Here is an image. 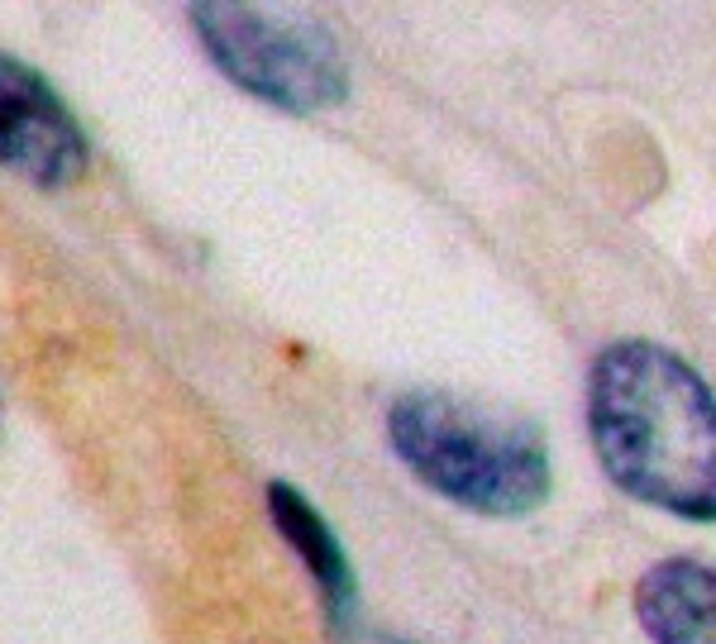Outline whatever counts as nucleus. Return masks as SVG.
<instances>
[{
    "mask_svg": "<svg viewBox=\"0 0 716 644\" xmlns=\"http://www.w3.org/2000/svg\"><path fill=\"white\" fill-rule=\"evenodd\" d=\"M268 511H273L282 540L301 554V563H306L311 583L325 602L330 625L344 631L349 611H354V573H349V559L340 550V540H334V530L321 521V511H315L296 487H286V482H273V487H268Z\"/></svg>",
    "mask_w": 716,
    "mask_h": 644,
    "instance_id": "6",
    "label": "nucleus"
},
{
    "mask_svg": "<svg viewBox=\"0 0 716 644\" xmlns=\"http://www.w3.org/2000/svg\"><path fill=\"white\" fill-rule=\"evenodd\" d=\"M587 434L602 469L635 502L716 521V396L649 340H621L587 373Z\"/></svg>",
    "mask_w": 716,
    "mask_h": 644,
    "instance_id": "1",
    "label": "nucleus"
},
{
    "mask_svg": "<svg viewBox=\"0 0 716 644\" xmlns=\"http://www.w3.org/2000/svg\"><path fill=\"white\" fill-rule=\"evenodd\" d=\"M0 168L34 187H68L87 168V134L34 68L0 53Z\"/></svg>",
    "mask_w": 716,
    "mask_h": 644,
    "instance_id": "4",
    "label": "nucleus"
},
{
    "mask_svg": "<svg viewBox=\"0 0 716 644\" xmlns=\"http://www.w3.org/2000/svg\"><path fill=\"white\" fill-rule=\"evenodd\" d=\"M387 434L425 487L468 511L531 515L549 496L545 434L516 411L454 392H406L392 401Z\"/></svg>",
    "mask_w": 716,
    "mask_h": 644,
    "instance_id": "2",
    "label": "nucleus"
},
{
    "mask_svg": "<svg viewBox=\"0 0 716 644\" xmlns=\"http://www.w3.org/2000/svg\"><path fill=\"white\" fill-rule=\"evenodd\" d=\"M191 24L215 68L268 105L311 115L349 95L340 43L311 14L215 0V6H191Z\"/></svg>",
    "mask_w": 716,
    "mask_h": 644,
    "instance_id": "3",
    "label": "nucleus"
},
{
    "mask_svg": "<svg viewBox=\"0 0 716 644\" xmlns=\"http://www.w3.org/2000/svg\"><path fill=\"white\" fill-rule=\"evenodd\" d=\"M635 616L655 644H716V568L693 559L655 563L635 587Z\"/></svg>",
    "mask_w": 716,
    "mask_h": 644,
    "instance_id": "5",
    "label": "nucleus"
}]
</instances>
